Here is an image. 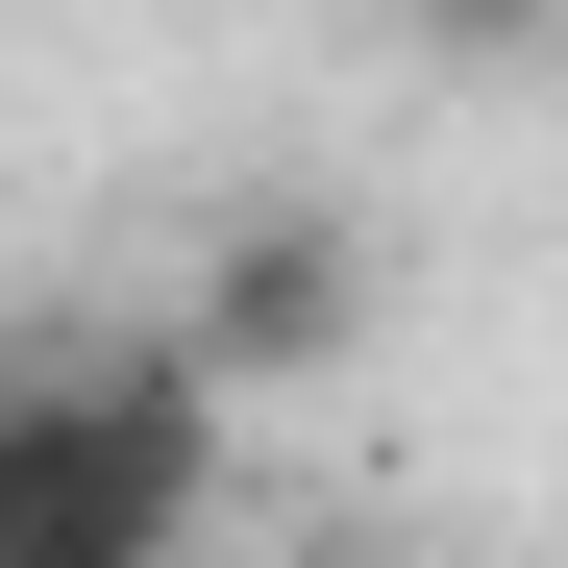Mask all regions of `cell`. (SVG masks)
Instances as JSON below:
<instances>
[{"label":"cell","mask_w":568,"mask_h":568,"mask_svg":"<svg viewBox=\"0 0 568 568\" xmlns=\"http://www.w3.org/2000/svg\"><path fill=\"white\" fill-rule=\"evenodd\" d=\"M223 371L199 346H50L0 396V568H199V495H223Z\"/></svg>","instance_id":"1"},{"label":"cell","mask_w":568,"mask_h":568,"mask_svg":"<svg viewBox=\"0 0 568 568\" xmlns=\"http://www.w3.org/2000/svg\"><path fill=\"white\" fill-rule=\"evenodd\" d=\"M173 346H199L223 396H346V371L396 346V247L346 199H223L199 272H173Z\"/></svg>","instance_id":"2"},{"label":"cell","mask_w":568,"mask_h":568,"mask_svg":"<svg viewBox=\"0 0 568 568\" xmlns=\"http://www.w3.org/2000/svg\"><path fill=\"white\" fill-rule=\"evenodd\" d=\"M544 26V0H420V50H519Z\"/></svg>","instance_id":"3"}]
</instances>
